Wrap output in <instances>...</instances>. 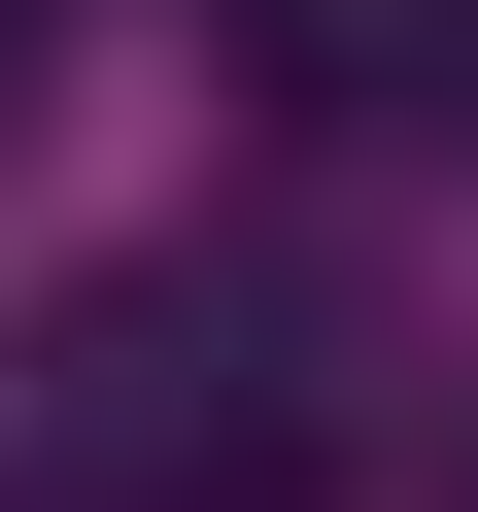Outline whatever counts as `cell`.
Listing matches in <instances>:
<instances>
[{
  "mask_svg": "<svg viewBox=\"0 0 478 512\" xmlns=\"http://www.w3.org/2000/svg\"><path fill=\"white\" fill-rule=\"evenodd\" d=\"M35 444H69L103 512H308V376H274L239 274H103V308L35 342Z\"/></svg>",
  "mask_w": 478,
  "mask_h": 512,
  "instance_id": "1",
  "label": "cell"
},
{
  "mask_svg": "<svg viewBox=\"0 0 478 512\" xmlns=\"http://www.w3.org/2000/svg\"><path fill=\"white\" fill-rule=\"evenodd\" d=\"M0 103H35V0H0Z\"/></svg>",
  "mask_w": 478,
  "mask_h": 512,
  "instance_id": "3",
  "label": "cell"
},
{
  "mask_svg": "<svg viewBox=\"0 0 478 512\" xmlns=\"http://www.w3.org/2000/svg\"><path fill=\"white\" fill-rule=\"evenodd\" d=\"M444 137H478V0H444Z\"/></svg>",
  "mask_w": 478,
  "mask_h": 512,
  "instance_id": "2",
  "label": "cell"
}]
</instances>
